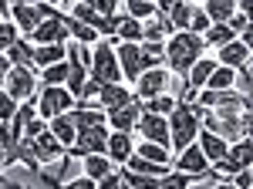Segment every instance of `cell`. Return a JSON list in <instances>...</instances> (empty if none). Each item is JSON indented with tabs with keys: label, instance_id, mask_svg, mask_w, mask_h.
I'll return each mask as SVG.
<instances>
[{
	"label": "cell",
	"instance_id": "cell-1",
	"mask_svg": "<svg viewBox=\"0 0 253 189\" xmlns=\"http://www.w3.org/2000/svg\"><path fill=\"white\" fill-rule=\"evenodd\" d=\"M199 57H206V47H203V41L196 38V34H189V31H179V34H172V38L162 44V68L166 71H172V75H189V68H193Z\"/></svg>",
	"mask_w": 253,
	"mask_h": 189
},
{
	"label": "cell",
	"instance_id": "cell-2",
	"mask_svg": "<svg viewBox=\"0 0 253 189\" xmlns=\"http://www.w3.org/2000/svg\"><path fill=\"white\" fill-rule=\"evenodd\" d=\"M169 152L179 155L182 149H189L199 135V115L189 101H175V108L169 112Z\"/></svg>",
	"mask_w": 253,
	"mask_h": 189
},
{
	"label": "cell",
	"instance_id": "cell-3",
	"mask_svg": "<svg viewBox=\"0 0 253 189\" xmlns=\"http://www.w3.org/2000/svg\"><path fill=\"white\" fill-rule=\"evenodd\" d=\"M115 57H118V71H122V81H132L135 85L138 78L152 68H162V57H152L142 51V44H115Z\"/></svg>",
	"mask_w": 253,
	"mask_h": 189
},
{
	"label": "cell",
	"instance_id": "cell-4",
	"mask_svg": "<svg viewBox=\"0 0 253 189\" xmlns=\"http://www.w3.org/2000/svg\"><path fill=\"white\" fill-rule=\"evenodd\" d=\"M88 78H95L101 85H122V71H118V57H115V44L112 41H98L91 47Z\"/></svg>",
	"mask_w": 253,
	"mask_h": 189
},
{
	"label": "cell",
	"instance_id": "cell-5",
	"mask_svg": "<svg viewBox=\"0 0 253 189\" xmlns=\"http://www.w3.org/2000/svg\"><path fill=\"white\" fill-rule=\"evenodd\" d=\"M31 101H34V108H38L41 122H51V118L68 115L71 108H75V98L68 94V88H41Z\"/></svg>",
	"mask_w": 253,
	"mask_h": 189
},
{
	"label": "cell",
	"instance_id": "cell-6",
	"mask_svg": "<svg viewBox=\"0 0 253 189\" xmlns=\"http://www.w3.org/2000/svg\"><path fill=\"white\" fill-rule=\"evenodd\" d=\"M3 92L10 94L17 105H24V101H31L38 94V75L27 71V68H10L3 75Z\"/></svg>",
	"mask_w": 253,
	"mask_h": 189
},
{
	"label": "cell",
	"instance_id": "cell-7",
	"mask_svg": "<svg viewBox=\"0 0 253 189\" xmlns=\"http://www.w3.org/2000/svg\"><path fill=\"white\" fill-rule=\"evenodd\" d=\"M27 152H31V162H34L38 169H44V166H51V162L64 159V145H61L47 129H44L38 139H31V142H27Z\"/></svg>",
	"mask_w": 253,
	"mask_h": 189
},
{
	"label": "cell",
	"instance_id": "cell-8",
	"mask_svg": "<svg viewBox=\"0 0 253 189\" xmlns=\"http://www.w3.org/2000/svg\"><path fill=\"white\" fill-rule=\"evenodd\" d=\"M105 142H108V125H95L88 132H78L75 145L64 152L68 159H84V155H105Z\"/></svg>",
	"mask_w": 253,
	"mask_h": 189
},
{
	"label": "cell",
	"instance_id": "cell-9",
	"mask_svg": "<svg viewBox=\"0 0 253 189\" xmlns=\"http://www.w3.org/2000/svg\"><path fill=\"white\" fill-rule=\"evenodd\" d=\"M135 132H138V142H152V145L169 149V122H166V118L142 112L138 122H135Z\"/></svg>",
	"mask_w": 253,
	"mask_h": 189
},
{
	"label": "cell",
	"instance_id": "cell-10",
	"mask_svg": "<svg viewBox=\"0 0 253 189\" xmlns=\"http://www.w3.org/2000/svg\"><path fill=\"white\" fill-rule=\"evenodd\" d=\"M169 78H172V75H169L166 68H152V71H145V75H142L135 85H132L135 101H149V98L166 94V88H169Z\"/></svg>",
	"mask_w": 253,
	"mask_h": 189
},
{
	"label": "cell",
	"instance_id": "cell-11",
	"mask_svg": "<svg viewBox=\"0 0 253 189\" xmlns=\"http://www.w3.org/2000/svg\"><path fill=\"white\" fill-rule=\"evenodd\" d=\"M219 68H230L236 75H250L247 68H250V47L243 44V41H233V44H226V47H219L213 57Z\"/></svg>",
	"mask_w": 253,
	"mask_h": 189
},
{
	"label": "cell",
	"instance_id": "cell-12",
	"mask_svg": "<svg viewBox=\"0 0 253 189\" xmlns=\"http://www.w3.org/2000/svg\"><path fill=\"white\" fill-rule=\"evenodd\" d=\"M10 24L17 27L20 38H31V34L38 31V24H41L38 7L27 3V0H10Z\"/></svg>",
	"mask_w": 253,
	"mask_h": 189
},
{
	"label": "cell",
	"instance_id": "cell-13",
	"mask_svg": "<svg viewBox=\"0 0 253 189\" xmlns=\"http://www.w3.org/2000/svg\"><path fill=\"white\" fill-rule=\"evenodd\" d=\"M105 155H108V162H112L115 169H122V166L135 155V139H132V135H122V132H108Z\"/></svg>",
	"mask_w": 253,
	"mask_h": 189
},
{
	"label": "cell",
	"instance_id": "cell-14",
	"mask_svg": "<svg viewBox=\"0 0 253 189\" xmlns=\"http://www.w3.org/2000/svg\"><path fill=\"white\" fill-rule=\"evenodd\" d=\"M138 115H142V105L132 101V105H125V108H115V112H105V125H108V132H122V135H132L135 132V122Z\"/></svg>",
	"mask_w": 253,
	"mask_h": 189
},
{
	"label": "cell",
	"instance_id": "cell-15",
	"mask_svg": "<svg viewBox=\"0 0 253 189\" xmlns=\"http://www.w3.org/2000/svg\"><path fill=\"white\" fill-rule=\"evenodd\" d=\"M132 101H135L132 88H125V85H101L95 108H101V112H115V108H125V105H132Z\"/></svg>",
	"mask_w": 253,
	"mask_h": 189
},
{
	"label": "cell",
	"instance_id": "cell-16",
	"mask_svg": "<svg viewBox=\"0 0 253 189\" xmlns=\"http://www.w3.org/2000/svg\"><path fill=\"white\" fill-rule=\"evenodd\" d=\"M196 145H199L203 159H206L210 166H216V162L226 155V149H230V142H223V139L213 135V132H203V129H199V135H196Z\"/></svg>",
	"mask_w": 253,
	"mask_h": 189
},
{
	"label": "cell",
	"instance_id": "cell-17",
	"mask_svg": "<svg viewBox=\"0 0 253 189\" xmlns=\"http://www.w3.org/2000/svg\"><path fill=\"white\" fill-rule=\"evenodd\" d=\"M47 132L64 145V152L71 149V145H75V139H78V129H75L71 115H58V118H51V122H47Z\"/></svg>",
	"mask_w": 253,
	"mask_h": 189
},
{
	"label": "cell",
	"instance_id": "cell-18",
	"mask_svg": "<svg viewBox=\"0 0 253 189\" xmlns=\"http://www.w3.org/2000/svg\"><path fill=\"white\" fill-rule=\"evenodd\" d=\"M7 61H10V68H27V71H34V44L27 38H17L10 44V51H7Z\"/></svg>",
	"mask_w": 253,
	"mask_h": 189
},
{
	"label": "cell",
	"instance_id": "cell-19",
	"mask_svg": "<svg viewBox=\"0 0 253 189\" xmlns=\"http://www.w3.org/2000/svg\"><path fill=\"white\" fill-rule=\"evenodd\" d=\"M68 57V44H44V47H34V71H44L51 64H61Z\"/></svg>",
	"mask_w": 253,
	"mask_h": 189
},
{
	"label": "cell",
	"instance_id": "cell-20",
	"mask_svg": "<svg viewBox=\"0 0 253 189\" xmlns=\"http://www.w3.org/2000/svg\"><path fill=\"white\" fill-rule=\"evenodd\" d=\"M68 172H71V159L64 155V159H58V162H51V166H44V169H38V179L44 183V186L58 189L61 183H68Z\"/></svg>",
	"mask_w": 253,
	"mask_h": 189
},
{
	"label": "cell",
	"instance_id": "cell-21",
	"mask_svg": "<svg viewBox=\"0 0 253 189\" xmlns=\"http://www.w3.org/2000/svg\"><path fill=\"white\" fill-rule=\"evenodd\" d=\"M68 115H71V122H75V129H78V132H88V129H95V125H105V112H101V108L75 105Z\"/></svg>",
	"mask_w": 253,
	"mask_h": 189
},
{
	"label": "cell",
	"instance_id": "cell-22",
	"mask_svg": "<svg viewBox=\"0 0 253 189\" xmlns=\"http://www.w3.org/2000/svg\"><path fill=\"white\" fill-rule=\"evenodd\" d=\"M199 10L206 14L210 24H226L236 14V0H206V3H199Z\"/></svg>",
	"mask_w": 253,
	"mask_h": 189
},
{
	"label": "cell",
	"instance_id": "cell-23",
	"mask_svg": "<svg viewBox=\"0 0 253 189\" xmlns=\"http://www.w3.org/2000/svg\"><path fill=\"white\" fill-rule=\"evenodd\" d=\"M223 159H230L236 169H253V142L250 139H236V142H230V149H226Z\"/></svg>",
	"mask_w": 253,
	"mask_h": 189
},
{
	"label": "cell",
	"instance_id": "cell-24",
	"mask_svg": "<svg viewBox=\"0 0 253 189\" xmlns=\"http://www.w3.org/2000/svg\"><path fill=\"white\" fill-rule=\"evenodd\" d=\"M122 14L138 20V24H145V20H152L159 14V3L156 0H125V3H122Z\"/></svg>",
	"mask_w": 253,
	"mask_h": 189
},
{
	"label": "cell",
	"instance_id": "cell-25",
	"mask_svg": "<svg viewBox=\"0 0 253 189\" xmlns=\"http://www.w3.org/2000/svg\"><path fill=\"white\" fill-rule=\"evenodd\" d=\"M81 176H88V179H95V183H101L105 176H112L115 172V166L108 162V155H84L81 159Z\"/></svg>",
	"mask_w": 253,
	"mask_h": 189
},
{
	"label": "cell",
	"instance_id": "cell-26",
	"mask_svg": "<svg viewBox=\"0 0 253 189\" xmlns=\"http://www.w3.org/2000/svg\"><path fill=\"white\" fill-rule=\"evenodd\" d=\"M135 155L145 159V162H156V166H172V152L162 149V145H152V142H135Z\"/></svg>",
	"mask_w": 253,
	"mask_h": 189
},
{
	"label": "cell",
	"instance_id": "cell-27",
	"mask_svg": "<svg viewBox=\"0 0 253 189\" xmlns=\"http://www.w3.org/2000/svg\"><path fill=\"white\" fill-rule=\"evenodd\" d=\"M203 47H213V51H219V47H226V44H233L236 34L226 27V24H210V31L203 34Z\"/></svg>",
	"mask_w": 253,
	"mask_h": 189
},
{
	"label": "cell",
	"instance_id": "cell-28",
	"mask_svg": "<svg viewBox=\"0 0 253 189\" xmlns=\"http://www.w3.org/2000/svg\"><path fill=\"white\" fill-rule=\"evenodd\" d=\"M38 78H41V88H64V81H68V57L61 64H51V68L38 71Z\"/></svg>",
	"mask_w": 253,
	"mask_h": 189
},
{
	"label": "cell",
	"instance_id": "cell-29",
	"mask_svg": "<svg viewBox=\"0 0 253 189\" xmlns=\"http://www.w3.org/2000/svg\"><path fill=\"white\" fill-rule=\"evenodd\" d=\"M236 71H230V68H219V64H216V71L213 75H210V81H206V88H210V92H233L236 88Z\"/></svg>",
	"mask_w": 253,
	"mask_h": 189
},
{
	"label": "cell",
	"instance_id": "cell-30",
	"mask_svg": "<svg viewBox=\"0 0 253 189\" xmlns=\"http://www.w3.org/2000/svg\"><path fill=\"white\" fill-rule=\"evenodd\" d=\"M175 101H179V98H172V94H159V98H149V101H138V105H142V112L159 115V118H169V112L175 108Z\"/></svg>",
	"mask_w": 253,
	"mask_h": 189
},
{
	"label": "cell",
	"instance_id": "cell-31",
	"mask_svg": "<svg viewBox=\"0 0 253 189\" xmlns=\"http://www.w3.org/2000/svg\"><path fill=\"white\" fill-rule=\"evenodd\" d=\"M193 183H196L193 176H182V172H172V169H169L166 176H162V179H159V186H156V189H189Z\"/></svg>",
	"mask_w": 253,
	"mask_h": 189
},
{
	"label": "cell",
	"instance_id": "cell-32",
	"mask_svg": "<svg viewBox=\"0 0 253 189\" xmlns=\"http://www.w3.org/2000/svg\"><path fill=\"white\" fill-rule=\"evenodd\" d=\"M17 38H20L17 27H14L10 20H0V54H7V51H10V44H14Z\"/></svg>",
	"mask_w": 253,
	"mask_h": 189
},
{
	"label": "cell",
	"instance_id": "cell-33",
	"mask_svg": "<svg viewBox=\"0 0 253 189\" xmlns=\"http://www.w3.org/2000/svg\"><path fill=\"white\" fill-rule=\"evenodd\" d=\"M210 31V20H206V14L199 10V3H196V10H193V20H189V34H196V38H203Z\"/></svg>",
	"mask_w": 253,
	"mask_h": 189
},
{
	"label": "cell",
	"instance_id": "cell-34",
	"mask_svg": "<svg viewBox=\"0 0 253 189\" xmlns=\"http://www.w3.org/2000/svg\"><path fill=\"white\" fill-rule=\"evenodd\" d=\"M14 112H17V101H14L7 92H0V122L7 125V122L14 118Z\"/></svg>",
	"mask_w": 253,
	"mask_h": 189
},
{
	"label": "cell",
	"instance_id": "cell-35",
	"mask_svg": "<svg viewBox=\"0 0 253 189\" xmlns=\"http://www.w3.org/2000/svg\"><path fill=\"white\" fill-rule=\"evenodd\" d=\"M230 183H233V189H250L253 186V169H240Z\"/></svg>",
	"mask_w": 253,
	"mask_h": 189
},
{
	"label": "cell",
	"instance_id": "cell-36",
	"mask_svg": "<svg viewBox=\"0 0 253 189\" xmlns=\"http://www.w3.org/2000/svg\"><path fill=\"white\" fill-rule=\"evenodd\" d=\"M58 189H95V179H88V176H78V179H68V183H61Z\"/></svg>",
	"mask_w": 253,
	"mask_h": 189
},
{
	"label": "cell",
	"instance_id": "cell-37",
	"mask_svg": "<svg viewBox=\"0 0 253 189\" xmlns=\"http://www.w3.org/2000/svg\"><path fill=\"white\" fill-rule=\"evenodd\" d=\"M95 189H122V179H118V172H112V176H105L101 183H95Z\"/></svg>",
	"mask_w": 253,
	"mask_h": 189
},
{
	"label": "cell",
	"instance_id": "cell-38",
	"mask_svg": "<svg viewBox=\"0 0 253 189\" xmlns=\"http://www.w3.org/2000/svg\"><path fill=\"white\" fill-rule=\"evenodd\" d=\"M10 71V61H7V54H0V78Z\"/></svg>",
	"mask_w": 253,
	"mask_h": 189
},
{
	"label": "cell",
	"instance_id": "cell-39",
	"mask_svg": "<svg viewBox=\"0 0 253 189\" xmlns=\"http://www.w3.org/2000/svg\"><path fill=\"white\" fill-rule=\"evenodd\" d=\"M7 169V149H3V145H0V172Z\"/></svg>",
	"mask_w": 253,
	"mask_h": 189
},
{
	"label": "cell",
	"instance_id": "cell-40",
	"mask_svg": "<svg viewBox=\"0 0 253 189\" xmlns=\"http://www.w3.org/2000/svg\"><path fill=\"white\" fill-rule=\"evenodd\" d=\"M213 189H233V183H226V179H219V183H213Z\"/></svg>",
	"mask_w": 253,
	"mask_h": 189
},
{
	"label": "cell",
	"instance_id": "cell-41",
	"mask_svg": "<svg viewBox=\"0 0 253 189\" xmlns=\"http://www.w3.org/2000/svg\"><path fill=\"white\" fill-rule=\"evenodd\" d=\"M189 189H206V186H203V183H193V186H189Z\"/></svg>",
	"mask_w": 253,
	"mask_h": 189
},
{
	"label": "cell",
	"instance_id": "cell-42",
	"mask_svg": "<svg viewBox=\"0 0 253 189\" xmlns=\"http://www.w3.org/2000/svg\"><path fill=\"white\" fill-rule=\"evenodd\" d=\"M0 92H3V78H0Z\"/></svg>",
	"mask_w": 253,
	"mask_h": 189
}]
</instances>
